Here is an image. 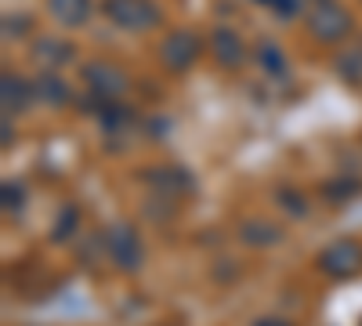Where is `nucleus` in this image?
I'll list each match as a JSON object with an SVG mask.
<instances>
[{"label":"nucleus","instance_id":"obj_2","mask_svg":"<svg viewBox=\"0 0 362 326\" xmlns=\"http://www.w3.org/2000/svg\"><path fill=\"white\" fill-rule=\"evenodd\" d=\"M105 250L112 254V261H116L124 272H134L138 264H141V247H138V235H134L131 228H124V225H116V228L109 232V243H105Z\"/></svg>","mask_w":362,"mask_h":326},{"label":"nucleus","instance_id":"obj_1","mask_svg":"<svg viewBox=\"0 0 362 326\" xmlns=\"http://www.w3.org/2000/svg\"><path fill=\"white\" fill-rule=\"evenodd\" d=\"M319 264H322L329 276H355L362 269V247L351 243V240H341V243H334L329 250H322Z\"/></svg>","mask_w":362,"mask_h":326},{"label":"nucleus","instance_id":"obj_5","mask_svg":"<svg viewBox=\"0 0 362 326\" xmlns=\"http://www.w3.org/2000/svg\"><path fill=\"white\" fill-rule=\"evenodd\" d=\"M51 15L58 22H69V25H80L87 18V0H51Z\"/></svg>","mask_w":362,"mask_h":326},{"label":"nucleus","instance_id":"obj_4","mask_svg":"<svg viewBox=\"0 0 362 326\" xmlns=\"http://www.w3.org/2000/svg\"><path fill=\"white\" fill-rule=\"evenodd\" d=\"M192 54H196V37H185V33L170 37V40L160 47V58H163V62H167L170 69H181Z\"/></svg>","mask_w":362,"mask_h":326},{"label":"nucleus","instance_id":"obj_8","mask_svg":"<svg viewBox=\"0 0 362 326\" xmlns=\"http://www.w3.org/2000/svg\"><path fill=\"white\" fill-rule=\"evenodd\" d=\"M254 326H290V322H283V319H257Z\"/></svg>","mask_w":362,"mask_h":326},{"label":"nucleus","instance_id":"obj_3","mask_svg":"<svg viewBox=\"0 0 362 326\" xmlns=\"http://www.w3.org/2000/svg\"><path fill=\"white\" fill-rule=\"evenodd\" d=\"M105 11H109V18H116L119 25H131V29H148L160 18L153 11V4H145V0H109Z\"/></svg>","mask_w":362,"mask_h":326},{"label":"nucleus","instance_id":"obj_7","mask_svg":"<svg viewBox=\"0 0 362 326\" xmlns=\"http://www.w3.org/2000/svg\"><path fill=\"white\" fill-rule=\"evenodd\" d=\"M243 240L254 243V247H268V243H276V240H279V232H276V228H268L264 221H250V225H243Z\"/></svg>","mask_w":362,"mask_h":326},{"label":"nucleus","instance_id":"obj_6","mask_svg":"<svg viewBox=\"0 0 362 326\" xmlns=\"http://www.w3.org/2000/svg\"><path fill=\"white\" fill-rule=\"evenodd\" d=\"M214 54H221L225 66H239L243 62V44H239L232 33H218L214 37Z\"/></svg>","mask_w":362,"mask_h":326}]
</instances>
